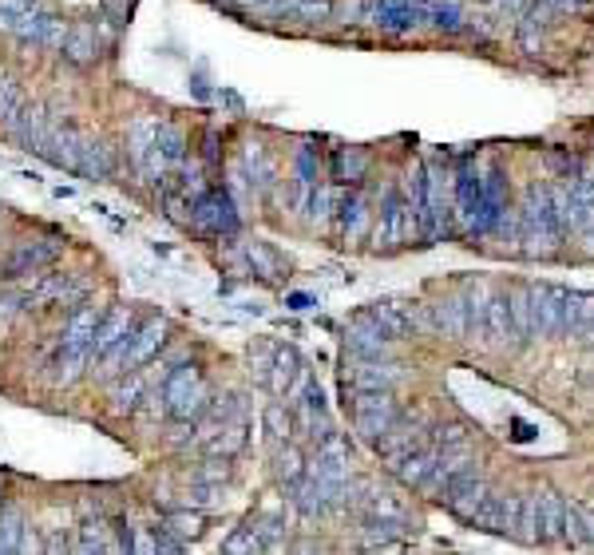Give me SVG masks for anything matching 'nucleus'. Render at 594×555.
<instances>
[{"label":"nucleus","mask_w":594,"mask_h":555,"mask_svg":"<svg viewBox=\"0 0 594 555\" xmlns=\"http://www.w3.org/2000/svg\"><path fill=\"white\" fill-rule=\"evenodd\" d=\"M432 322L436 330L452 341L468 337V310H464V298H444L440 306H432Z\"/></svg>","instance_id":"17"},{"label":"nucleus","mask_w":594,"mask_h":555,"mask_svg":"<svg viewBox=\"0 0 594 555\" xmlns=\"http://www.w3.org/2000/svg\"><path fill=\"white\" fill-rule=\"evenodd\" d=\"M64 52H68V60H76V64H88L92 56H96V32L92 28H76L72 36H64V44H60Z\"/></svg>","instance_id":"21"},{"label":"nucleus","mask_w":594,"mask_h":555,"mask_svg":"<svg viewBox=\"0 0 594 555\" xmlns=\"http://www.w3.org/2000/svg\"><path fill=\"white\" fill-rule=\"evenodd\" d=\"M519 242H527L523 250H527V254H539V258L555 254L559 242H563L543 183H531L527 195H523V207H519Z\"/></svg>","instance_id":"1"},{"label":"nucleus","mask_w":594,"mask_h":555,"mask_svg":"<svg viewBox=\"0 0 594 555\" xmlns=\"http://www.w3.org/2000/svg\"><path fill=\"white\" fill-rule=\"evenodd\" d=\"M563 286H531V333L551 337L563 333Z\"/></svg>","instance_id":"6"},{"label":"nucleus","mask_w":594,"mask_h":555,"mask_svg":"<svg viewBox=\"0 0 594 555\" xmlns=\"http://www.w3.org/2000/svg\"><path fill=\"white\" fill-rule=\"evenodd\" d=\"M579 520H583V544H587V548H594V508L579 504Z\"/></svg>","instance_id":"29"},{"label":"nucleus","mask_w":594,"mask_h":555,"mask_svg":"<svg viewBox=\"0 0 594 555\" xmlns=\"http://www.w3.org/2000/svg\"><path fill=\"white\" fill-rule=\"evenodd\" d=\"M515 540L535 544V492L519 496V528H515Z\"/></svg>","instance_id":"22"},{"label":"nucleus","mask_w":594,"mask_h":555,"mask_svg":"<svg viewBox=\"0 0 594 555\" xmlns=\"http://www.w3.org/2000/svg\"><path fill=\"white\" fill-rule=\"evenodd\" d=\"M365 226H369V211H365V203L357 199V195H349L345 203H341V238H361L365 234Z\"/></svg>","instance_id":"20"},{"label":"nucleus","mask_w":594,"mask_h":555,"mask_svg":"<svg viewBox=\"0 0 594 555\" xmlns=\"http://www.w3.org/2000/svg\"><path fill=\"white\" fill-rule=\"evenodd\" d=\"M369 167V159L361 151H341L337 155V179H361Z\"/></svg>","instance_id":"26"},{"label":"nucleus","mask_w":594,"mask_h":555,"mask_svg":"<svg viewBox=\"0 0 594 555\" xmlns=\"http://www.w3.org/2000/svg\"><path fill=\"white\" fill-rule=\"evenodd\" d=\"M301 377V365H297V353L286 345V349H274V361L266 365V385L274 397H290L294 381Z\"/></svg>","instance_id":"15"},{"label":"nucleus","mask_w":594,"mask_h":555,"mask_svg":"<svg viewBox=\"0 0 594 555\" xmlns=\"http://www.w3.org/2000/svg\"><path fill=\"white\" fill-rule=\"evenodd\" d=\"M507 294V314H511V326H515V337H531V286H511L503 290Z\"/></svg>","instance_id":"19"},{"label":"nucleus","mask_w":594,"mask_h":555,"mask_svg":"<svg viewBox=\"0 0 594 555\" xmlns=\"http://www.w3.org/2000/svg\"><path fill=\"white\" fill-rule=\"evenodd\" d=\"M56 254H60V242H20L16 254L8 258V274H12V278H20V274H36V270L48 266Z\"/></svg>","instance_id":"13"},{"label":"nucleus","mask_w":594,"mask_h":555,"mask_svg":"<svg viewBox=\"0 0 594 555\" xmlns=\"http://www.w3.org/2000/svg\"><path fill=\"white\" fill-rule=\"evenodd\" d=\"M484 496H488V480H484L476 468H464V472L452 476L448 488L440 492V500H444L460 520H468V524H472V516H476V508H480Z\"/></svg>","instance_id":"5"},{"label":"nucleus","mask_w":594,"mask_h":555,"mask_svg":"<svg viewBox=\"0 0 594 555\" xmlns=\"http://www.w3.org/2000/svg\"><path fill=\"white\" fill-rule=\"evenodd\" d=\"M266 429H270V441L274 444H282L294 433V421H290L286 405H270V409H266Z\"/></svg>","instance_id":"23"},{"label":"nucleus","mask_w":594,"mask_h":555,"mask_svg":"<svg viewBox=\"0 0 594 555\" xmlns=\"http://www.w3.org/2000/svg\"><path fill=\"white\" fill-rule=\"evenodd\" d=\"M250 262H258L266 278H278V274L286 270V266H282V258H278L274 250H266V246H254V250H250Z\"/></svg>","instance_id":"28"},{"label":"nucleus","mask_w":594,"mask_h":555,"mask_svg":"<svg viewBox=\"0 0 594 555\" xmlns=\"http://www.w3.org/2000/svg\"><path fill=\"white\" fill-rule=\"evenodd\" d=\"M163 341H167V322H163V318H155V322H147L139 333H131V349H127L123 369L131 373L135 365L151 361V353H155V349H163Z\"/></svg>","instance_id":"14"},{"label":"nucleus","mask_w":594,"mask_h":555,"mask_svg":"<svg viewBox=\"0 0 594 555\" xmlns=\"http://www.w3.org/2000/svg\"><path fill=\"white\" fill-rule=\"evenodd\" d=\"M143 385H147V377H143L139 369H131V385L115 389V409H119V413H123V409H135V397L143 393Z\"/></svg>","instance_id":"27"},{"label":"nucleus","mask_w":594,"mask_h":555,"mask_svg":"<svg viewBox=\"0 0 594 555\" xmlns=\"http://www.w3.org/2000/svg\"><path fill=\"white\" fill-rule=\"evenodd\" d=\"M547 199H551V215H555L559 234H563V238L575 234V226H579V203H575V195H571V183L547 187Z\"/></svg>","instance_id":"18"},{"label":"nucleus","mask_w":594,"mask_h":555,"mask_svg":"<svg viewBox=\"0 0 594 555\" xmlns=\"http://www.w3.org/2000/svg\"><path fill=\"white\" fill-rule=\"evenodd\" d=\"M591 322H594V294L567 290V298H563V333H571V337H583Z\"/></svg>","instance_id":"16"},{"label":"nucleus","mask_w":594,"mask_h":555,"mask_svg":"<svg viewBox=\"0 0 594 555\" xmlns=\"http://www.w3.org/2000/svg\"><path fill=\"white\" fill-rule=\"evenodd\" d=\"M448 219H452V195H448V171L432 167L424 175V207H420V238L436 242L440 234H448Z\"/></svg>","instance_id":"3"},{"label":"nucleus","mask_w":594,"mask_h":555,"mask_svg":"<svg viewBox=\"0 0 594 555\" xmlns=\"http://www.w3.org/2000/svg\"><path fill=\"white\" fill-rule=\"evenodd\" d=\"M301 472H305V464H301V452H297L294 444H286L282 452H278V480H286V488L301 480Z\"/></svg>","instance_id":"24"},{"label":"nucleus","mask_w":594,"mask_h":555,"mask_svg":"<svg viewBox=\"0 0 594 555\" xmlns=\"http://www.w3.org/2000/svg\"><path fill=\"white\" fill-rule=\"evenodd\" d=\"M210 405V389L198 365H179L167 381H163V409L175 421H195L202 417V409Z\"/></svg>","instance_id":"2"},{"label":"nucleus","mask_w":594,"mask_h":555,"mask_svg":"<svg viewBox=\"0 0 594 555\" xmlns=\"http://www.w3.org/2000/svg\"><path fill=\"white\" fill-rule=\"evenodd\" d=\"M377 322H381V330L389 333V337H404V333H416L424 322H420V314H416V306H408V302H377L373 310H369Z\"/></svg>","instance_id":"12"},{"label":"nucleus","mask_w":594,"mask_h":555,"mask_svg":"<svg viewBox=\"0 0 594 555\" xmlns=\"http://www.w3.org/2000/svg\"><path fill=\"white\" fill-rule=\"evenodd\" d=\"M131 333H135V318H131V310H127V306H119V310L103 314L96 333H92V361H99V357H103L115 341H123V337H131Z\"/></svg>","instance_id":"9"},{"label":"nucleus","mask_w":594,"mask_h":555,"mask_svg":"<svg viewBox=\"0 0 594 555\" xmlns=\"http://www.w3.org/2000/svg\"><path fill=\"white\" fill-rule=\"evenodd\" d=\"M563 496L543 488L535 492V544H555L563 540Z\"/></svg>","instance_id":"8"},{"label":"nucleus","mask_w":594,"mask_h":555,"mask_svg":"<svg viewBox=\"0 0 594 555\" xmlns=\"http://www.w3.org/2000/svg\"><path fill=\"white\" fill-rule=\"evenodd\" d=\"M583 341H591V345H594V322L587 326V333H583Z\"/></svg>","instance_id":"30"},{"label":"nucleus","mask_w":594,"mask_h":555,"mask_svg":"<svg viewBox=\"0 0 594 555\" xmlns=\"http://www.w3.org/2000/svg\"><path fill=\"white\" fill-rule=\"evenodd\" d=\"M353 413H357V433H361L369 444L381 441V437L389 433V425L400 417V413H396V401L385 393V389H361Z\"/></svg>","instance_id":"4"},{"label":"nucleus","mask_w":594,"mask_h":555,"mask_svg":"<svg viewBox=\"0 0 594 555\" xmlns=\"http://www.w3.org/2000/svg\"><path fill=\"white\" fill-rule=\"evenodd\" d=\"M345 345L353 349V357H389L393 337L381 330V322L373 314H361L357 322H349L345 330Z\"/></svg>","instance_id":"7"},{"label":"nucleus","mask_w":594,"mask_h":555,"mask_svg":"<svg viewBox=\"0 0 594 555\" xmlns=\"http://www.w3.org/2000/svg\"><path fill=\"white\" fill-rule=\"evenodd\" d=\"M563 540L571 548H587L583 544V520H579V504H563Z\"/></svg>","instance_id":"25"},{"label":"nucleus","mask_w":594,"mask_h":555,"mask_svg":"<svg viewBox=\"0 0 594 555\" xmlns=\"http://www.w3.org/2000/svg\"><path fill=\"white\" fill-rule=\"evenodd\" d=\"M484 337H488V345L495 349H503V345H519V337H515V326H511V314H507V294L499 290L492 298H488V310H484Z\"/></svg>","instance_id":"11"},{"label":"nucleus","mask_w":594,"mask_h":555,"mask_svg":"<svg viewBox=\"0 0 594 555\" xmlns=\"http://www.w3.org/2000/svg\"><path fill=\"white\" fill-rule=\"evenodd\" d=\"M349 381H353L357 393H361V389H385V393H389L396 381H400V369L389 365V361H381V357H357Z\"/></svg>","instance_id":"10"}]
</instances>
